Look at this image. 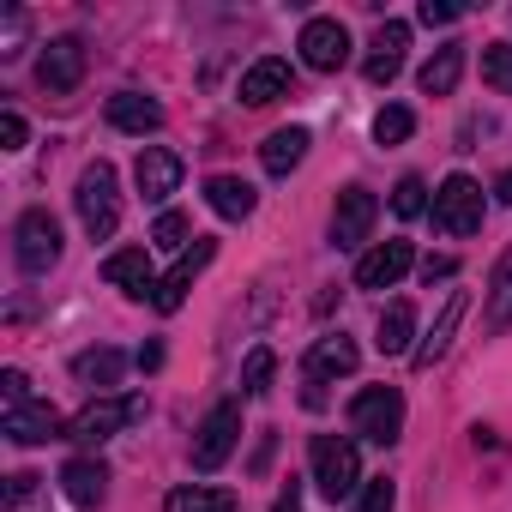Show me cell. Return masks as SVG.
<instances>
[{
	"mask_svg": "<svg viewBox=\"0 0 512 512\" xmlns=\"http://www.w3.org/2000/svg\"><path fill=\"white\" fill-rule=\"evenodd\" d=\"M73 205H79V223H85V235L91 241H109L115 229H121V193H115V163H91L85 175H79V193H73Z\"/></svg>",
	"mask_w": 512,
	"mask_h": 512,
	"instance_id": "1",
	"label": "cell"
},
{
	"mask_svg": "<svg viewBox=\"0 0 512 512\" xmlns=\"http://www.w3.org/2000/svg\"><path fill=\"white\" fill-rule=\"evenodd\" d=\"M410 133H416V115H410L404 103H386V109L374 115V139H380V145H404Z\"/></svg>",
	"mask_w": 512,
	"mask_h": 512,
	"instance_id": "30",
	"label": "cell"
},
{
	"mask_svg": "<svg viewBox=\"0 0 512 512\" xmlns=\"http://www.w3.org/2000/svg\"><path fill=\"white\" fill-rule=\"evenodd\" d=\"M458 272V260H446V253H434V260H422V278L434 284V278H452Z\"/></svg>",
	"mask_w": 512,
	"mask_h": 512,
	"instance_id": "40",
	"label": "cell"
},
{
	"mask_svg": "<svg viewBox=\"0 0 512 512\" xmlns=\"http://www.w3.org/2000/svg\"><path fill=\"white\" fill-rule=\"evenodd\" d=\"M302 157H308V127H278V133L260 145V163H266L272 175H290Z\"/></svg>",
	"mask_w": 512,
	"mask_h": 512,
	"instance_id": "25",
	"label": "cell"
},
{
	"mask_svg": "<svg viewBox=\"0 0 512 512\" xmlns=\"http://www.w3.org/2000/svg\"><path fill=\"white\" fill-rule=\"evenodd\" d=\"M356 344L344 338V332H332V338H320L314 350H308V380H332V374H356Z\"/></svg>",
	"mask_w": 512,
	"mask_h": 512,
	"instance_id": "23",
	"label": "cell"
},
{
	"mask_svg": "<svg viewBox=\"0 0 512 512\" xmlns=\"http://www.w3.org/2000/svg\"><path fill=\"white\" fill-rule=\"evenodd\" d=\"M205 205L217 211V217H229V223H241V217H253V205H260V193H253L241 175H211L205 181Z\"/></svg>",
	"mask_w": 512,
	"mask_h": 512,
	"instance_id": "21",
	"label": "cell"
},
{
	"mask_svg": "<svg viewBox=\"0 0 512 512\" xmlns=\"http://www.w3.org/2000/svg\"><path fill=\"white\" fill-rule=\"evenodd\" d=\"M392 211H398V217H422V211H428V187H422V175H404V181L392 187Z\"/></svg>",
	"mask_w": 512,
	"mask_h": 512,
	"instance_id": "32",
	"label": "cell"
},
{
	"mask_svg": "<svg viewBox=\"0 0 512 512\" xmlns=\"http://www.w3.org/2000/svg\"><path fill=\"white\" fill-rule=\"evenodd\" d=\"M0 434H7L13 446H43V440L61 434V416H55V404H19V410H7Z\"/></svg>",
	"mask_w": 512,
	"mask_h": 512,
	"instance_id": "17",
	"label": "cell"
},
{
	"mask_svg": "<svg viewBox=\"0 0 512 512\" xmlns=\"http://www.w3.org/2000/svg\"><path fill=\"white\" fill-rule=\"evenodd\" d=\"M0 398H7V410H19V404H31V380H25L19 368H7V374H0Z\"/></svg>",
	"mask_w": 512,
	"mask_h": 512,
	"instance_id": "37",
	"label": "cell"
},
{
	"mask_svg": "<svg viewBox=\"0 0 512 512\" xmlns=\"http://www.w3.org/2000/svg\"><path fill=\"white\" fill-rule=\"evenodd\" d=\"M19 43H25V13H19V7H7V13H0V61H13V55H19Z\"/></svg>",
	"mask_w": 512,
	"mask_h": 512,
	"instance_id": "34",
	"label": "cell"
},
{
	"mask_svg": "<svg viewBox=\"0 0 512 512\" xmlns=\"http://www.w3.org/2000/svg\"><path fill=\"white\" fill-rule=\"evenodd\" d=\"M512 326V247L500 253V266L488 278V332H506Z\"/></svg>",
	"mask_w": 512,
	"mask_h": 512,
	"instance_id": "28",
	"label": "cell"
},
{
	"mask_svg": "<svg viewBox=\"0 0 512 512\" xmlns=\"http://www.w3.org/2000/svg\"><path fill=\"white\" fill-rule=\"evenodd\" d=\"M314 482H320V494L326 500H350L356 494V482H362V458H356V446L344 440V434H314Z\"/></svg>",
	"mask_w": 512,
	"mask_h": 512,
	"instance_id": "4",
	"label": "cell"
},
{
	"mask_svg": "<svg viewBox=\"0 0 512 512\" xmlns=\"http://www.w3.org/2000/svg\"><path fill=\"white\" fill-rule=\"evenodd\" d=\"M374 217H380V199L368 187H344L338 211H332V247H362L368 229H374Z\"/></svg>",
	"mask_w": 512,
	"mask_h": 512,
	"instance_id": "11",
	"label": "cell"
},
{
	"mask_svg": "<svg viewBox=\"0 0 512 512\" xmlns=\"http://www.w3.org/2000/svg\"><path fill=\"white\" fill-rule=\"evenodd\" d=\"M404 49H410V25L404 19H386L380 31H374V55H368V85H392L398 73H404Z\"/></svg>",
	"mask_w": 512,
	"mask_h": 512,
	"instance_id": "16",
	"label": "cell"
},
{
	"mask_svg": "<svg viewBox=\"0 0 512 512\" xmlns=\"http://www.w3.org/2000/svg\"><path fill=\"white\" fill-rule=\"evenodd\" d=\"M494 199H500V205H512V169H506V175L494 181Z\"/></svg>",
	"mask_w": 512,
	"mask_h": 512,
	"instance_id": "42",
	"label": "cell"
},
{
	"mask_svg": "<svg viewBox=\"0 0 512 512\" xmlns=\"http://www.w3.org/2000/svg\"><path fill=\"white\" fill-rule=\"evenodd\" d=\"M0 145H7V151H19V145H25V115H19V109L0 115Z\"/></svg>",
	"mask_w": 512,
	"mask_h": 512,
	"instance_id": "38",
	"label": "cell"
},
{
	"mask_svg": "<svg viewBox=\"0 0 512 512\" xmlns=\"http://www.w3.org/2000/svg\"><path fill=\"white\" fill-rule=\"evenodd\" d=\"M290 85H296V73H290V61H278V55H266V61H253V67L241 73V103H247V109H266V103H278V97H290Z\"/></svg>",
	"mask_w": 512,
	"mask_h": 512,
	"instance_id": "15",
	"label": "cell"
},
{
	"mask_svg": "<svg viewBox=\"0 0 512 512\" xmlns=\"http://www.w3.org/2000/svg\"><path fill=\"white\" fill-rule=\"evenodd\" d=\"M211 260H217V241H205V235H199V241H193V247L181 253V260H175V272H169V278H163V284L151 290V308H157V314H175V308L187 302L193 278H199V272H205Z\"/></svg>",
	"mask_w": 512,
	"mask_h": 512,
	"instance_id": "8",
	"label": "cell"
},
{
	"mask_svg": "<svg viewBox=\"0 0 512 512\" xmlns=\"http://www.w3.org/2000/svg\"><path fill=\"white\" fill-rule=\"evenodd\" d=\"M416 19L434 31V25H458V19H464V7H452V0H422V7H416Z\"/></svg>",
	"mask_w": 512,
	"mask_h": 512,
	"instance_id": "36",
	"label": "cell"
},
{
	"mask_svg": "<svg viewBox=\"0 0 512 512\" xmlns=\"http://www.w3.org/2000/svg\"><path fill=\"white\" fill-rule=\"evenodd\" d=\"M416 308L410 302H392L386 314H380V326H374V344H380V356H410L416 344Z\"/></svg>",
	"mask_w": 512,
	"mask_h": 512,
	"instance_id": "22",
	"label": "cell"
},
{
	"mask_svg": "<svg viewBox=\"0 0 512 512\" xmlns=\"http://www.w3.org/2000/svg\"><path fill=\"white\" fill-rule=\"evenodd\" d=\"M350 428L374 446H392L404 434V392L398 386H362L350 398Z\"/></svg>",
	"mask_w": 512,
	"mask_h": 512,
	"instance_id": "2",
	"label": "cell"
},
{
	"mask_svg": "<svg viewBox=\"0 0 512 512\" xmlns=\"http://www.w3.org/2000/svg\"><path fill=\"white\" fill-rule=\"evenodd\" d=\"M296 49H302V61H308L314 73H338V67L350 61V31H344L338 19H308Z\"/></svg>",
	"mask_w": 512,
	"mask_h": 512,
	"instance_id": "9",
	"label": "cell"
},
{
	"mask_svg": "<svg viewBox=\"0 0 512 512\" xmlns=\"http://www.w3.org/2000/svg\"><path fill=\"white\" fill-rule=\"evenodd\" d=\"M151 241H157V247H181V241H187V217H181V211H163L157 229H151Z\"/></svg>",
	"mask_w": 512,
	"mask_h": 512,
	"instance_id": "35",
	"label": "cell"
},
{
	"mask_svg": "<svg viewBox=\"0 0 512 512\" xmlns=\"http://www.w3.org/2000/svg\"><path fill=\"white\" fill-rule=\"evenodd\" d=\"M73 374L91 386V392H109V386H121V374H127V356L121 350H85V356H73Z\"/></svg>",
	"mask_w": 512,
	"mask_h": 512,
	"instance_id": "24",
	"label": "cell"
},
{
	"mask_svg": "<svg viewBox=\"0 0 512 512\" xmlns=\"http://www.w3.org/2000/svg\"><path fill=\"white\" fill-rule=\"evenodd\" d=\"M103 278H109L115 290H127V296H151V290H157V284H151V253H145V247L109 253V260H103Z\"/></svg>",
	"mask_w": 512,
	"mask_h": 512,
	"instance_id": "20",
	"label": "cell"
},
{
	"mask_svg": "<svg viewBox=\"0 0 512 512\" xmlns=\"http://www.w3.org/2000/svg\"><path fill=\"white\" fill-rule=\"evenodd\" d=\"M163 512H241V500L229 494V488H175L169 500H163Z\"/></svg>",
	"mask_w": 512,
	"mask_h": 512,
	"instance_id": "27",
	"label": "cell"
},
{
	"mask_svg": "<svg viewBox=\"0 0 512 512\" xmlns=\"http://www.w3.org/2000/svg\"><path fill=\"white\" fill-rule=\"evenodd\" d=\"M79 79H85V43L79 37H55L43 49V61H37V85L67 97V91H79Z\"/></svg>",
	"mask_w": 512,
	"mask_h": 512,
	"instance_id": "10",
	"label": "cell"
},
{
	"mask_svg": "<svg viewBox=\"0 0 512 512\" xmlns=\"http://www.w3.org/2000/svg\"><path fill=\"white\" fill-rule=\"evenodd\" d=\"M13 253H19V272L43 278V272L61 260V223H55L43 205H31V211L19 217V229H13Z\"/></svg>",
	"mask_w": 512,
	"mask_h": 512,
	"instance_id": "5",
	"label": "cell"
},
{
	"mask_svg": "<svg viewBox=\"0 0 512 512\" xmlns=\"http://www.w3.org/2000/svg\"><path fill=\"white\" fill-rule=\"evenodd\" d=\"M410 266H416L410 241H380L374 253H362V266H356V290H392Z\"/></svg>",
	"mask_w": 512,
	"mask_h": 512,
	"instance_id": "13",
	"label": "cell"
},
{
	"mask_svg": "<svg viewBox=\"0 0 512 512\" xmlns=\"http://www.w3.org/2000/svg\"><path fill=\"white\" fill-rule=\"evenodd\" d=\"M181 175H187V163H181L169 145H145L139 163H133V181H139V193H145L151 205H163V199L181 187Z\"/></svg>",
	"mask_w": 512,
	"mask_h": 512,
	"instance_id": "12",
	"label": "cell"
},
{
	"mask_svg": "<svg viewBox=\"0 0 512 512\" xmlns=\"http://www.w3.org/2000/svg\"><path fill=\"white\" fill-rule=\"evenodd\" d=\"M235 440H241V404L223 398V404H211L205 422L193 428V470H223V458L235 452Z\"/></svg>",
	"mask_w": 512,
	"mask_h": 512,
	"instance_id": "6",
	"label": "cell"
},
{
	"mask_svg": "<svg viewBox=\"0 0 512 512\" xmlns=\"http://www.w3.org/2000/svg\"><path fill=\"white\" fill-rule=\"evenodd\" d=\"M133 422H145V392H127V398H97V404H85V410L67 422V440L97 446V440H109V434H121V428H133Z\"/></svg>",
	"mask_w": 512,
	"mask_h": 512,
	"instance_id": "3",
	"label": "cell"
},
{
	"mask_svg": "<svg viewBox=\"0 0 512 512\" xmlns=\"http://www.w3.org/2000/svg\"><path fill=\"white\" fill-rule=\"evenodd\" d=\"M434 229L446 235H476L482 229V187L470 175H446L434 193Z\"/></svg>",
	"mask_w": 512,
	"mask_h": 512,
	"instance_id": "7",
	"label": "cell"
},
{
	"mask_svg": "<svg viewBox=\"0 0 512 512\" xmlns=\"http://www.w3.org/2000/svg\"><path fill=\"white\" fill-rule=\"evenodd\" d=\"M109 127L145 139V133L163 127V103H157V97H139V91H121V97H109Z\"/></svg>",
	"mask_w": 512,
	"mask_h": 512,
	"instance_id": "18",
	"label": "cell"
},
{
	"mask_svg": "<svg viewBox=\"0 0 512 512\" xmlns=\"http://www.w3.org/2000/svg\"><path fill=\"white\" fill-rule=\"evenodd\" d=\"M61 494L73 500V506H103V494H109V470H103V458H73L67 470H61Z\"/></svg>",
	"mask_w": 512,
	"mask_h": 512,
	"instance_id": "19",
	"label": "cell"
},
{
	"mask_svg": "<svg viewBox=\"0 0 512 512\" xmlns=\"http://www.w3.org/2000/svg\"><path fill=\"white\" fill-rule=\"evenodd\" d=\"M482 79L512 97V43H488V49H482Z\"/></svg>",
	"mask_w": 512,
	"mask_h": 512,
	"instance_id": "31",
	"label": "cell"
},
{
	"mask_svg": "<svg viewBox=\"0 0 512 512\" xmlns=\"http://www.w3.org/2000/svg\"><path fill=\"white\" fill-rule=\"evenodd\" d=\"M392 506H398V488H392L386 476H374V482L356 494V512H392Z\"/></svg>",
	"mask_w": 512,
	"mask_h": 512,
	"instance_id": "33",
	"label": "cell"
},
{
	"mask_svg": "<svg viewBox=\"0 0 512 512\" xmlns=\"http://www.w3.org/2000/svg\"><path fill=\"white\" fill-rule=\"evenodd\" d=\"M272 512H302V494H296V488H284V494H278V506H272Z\"/></svg>",
	"mask_w": 512,
	"mask_h": 512,
	"instance_id": "41",
	"label": "cell"
},
{
	"mask_svg": "<svg viewBox=\"0 0 512 512\" xmlns=\"http://www.w3.org/2000/svg\"><path fill=\"white\" fill-rule=\"evenodd\" d=\"M272 374H278V356L260 344V350H247V362H241V392L247 398H260V392H272Z\"/></svg>",
	"mask_w": 512,
	"mask_h": 512,
	"instance_id": "29",
	"label": "cell"
},
{
	"mask_svg": "<svg viewBox=\"0 0 512 512\" xmlns=\"http://www.w3.org/2000/svg\"><path fill=\"white\" fill-rule=\"evenodd\" d=\"M458 73H464V43H446V49H440V55L416 73V85H422L428 97H446V91L458 85Z\"/></svg>",
	"mask_w": 512,
	"mask_h": 512,
	"instance_id": "26",
	"label": "cell"
},
{
	"mask_svg": "<svg viewBox=\"0 0 512 512\" xmlns=\"http://www.w3.org/2000/svg\"><path fill=\"white\" fill-rule=\"evenodd\" d=\"M37 482H43V476H31V470L7 476V500H13V506H19V500H31V494H37Z\"/></svg>",
	"mask_w": 512,
	"mask_h": 512,
	"instance_id": "39",
	"label": "cell"
},
{
	"mask_svg": "<svg viewBox=\"0 0 512 512\" xmlns=\"http://www.w3.org/2000/svg\"><path fill=\"white\" fill-rule=\"evenodd\" d=\"M464 314H470V296H464V290H452V296H446V308H440V320H434V332L410 350V368H416V374H428V368L452 350V332L464 326Z\"/></svg>",
	"mask_w": 512,
	"mask_h": 512,
	"instance_id": "14",
	"label": "cell"
}]
</instances>
